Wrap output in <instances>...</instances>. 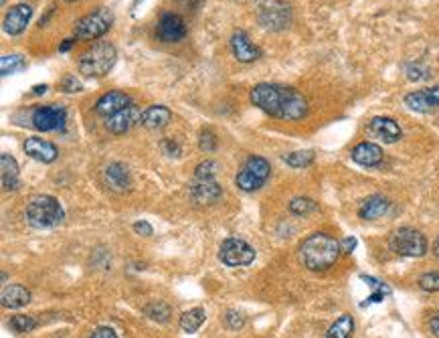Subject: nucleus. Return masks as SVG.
Segmentation results:
<instances>
[{
	"label": "nucleus",
	"mask_w": 439,
	"mask_h": 338,
	"mask_svg": "<svg viewBox=\"0 0 439 338\" xmlns=\"http://www.w3.org/2000/svg\"><path fill=\"white\" fill-rule=\"evenodd\" d=\"M249 97L255 108L277 120L298 122L308 114V99L294 87L275 85V83H259L251 90Z\"/></svg>",
	"instance_id": "nucleus-1"
},
{
	"label": "nucleus",
	"mask_w": 439,
	"mask_h": 338,
	"mask_svg": "<svg viewBox=\"0 0 439 338\" xmlns=\"http://www.w3.org/2000/svg\"><path fill=\"white\" fill-rule=\"evenodd\" d=\"M342 246L328 233H314L300 246V262L310 272H326L340 258Z\"/></svg>",
	"instance_id": "nucleus-2"
},
{
	"label": "nucleus",
	"mask_w": 439,
	"mask_h": 338,
	"mask_svg": "<svg viewBox=\"0 0 439 338\" xmlns=\"http://www.w3.org/2000/svg\"><path fill=\"white\" fill-rule=\"evenodd\" d=\"M25 219L35 229H53L63 223L65 211L61 203L51 195H37L27 203Z\"/></svg>",
	"instance_id": "nucleus-3"
},
{
	"label": "nucleus",
	"mask_w": 439,
	"mask_h": 338,
	"mask_svg": "<svg viewBox=\"0 0 439 338\" xmlns=\"http://www.w3.org/2000/svg\"><path fill=\"white\" fill-rule=\"evenodd\" d=\"M116 59H118L116 47L107 41H100L79 57L77 65H79V71L85 77H104L112 71Z\"/></svg>",
	"instance_id": "nucleus-4"
},
{
	"label": "nucleus",
	"mask_w": 439,
	"mask_h": 338,
	"mask_svg": "<svg viewBox=\"0 0 439 338\" xmlns=\"http://www.w3.org/2000/svg\"><path fill=\"white\" fill-rule=\"evenodd\" d=\"M219 164L215 160H205L195 169L193 185H191V195L198 205H212L223 197V191L219 183L215 181Z\"/></svg>",
	"instance_id": "nucleus-5"
},
{
	"label": "nucleus",
	"mask_w": 439,
	"mask_h": 338,
	"mask_svg": "<svg viewBox=\"0 0 439 338\" xmlns=\"http://www.w3.org/2000/svg\"><path fill=\"white\" fill-rule=\"evenodd\" d=\"M272 174V167L265 158L261 156H249L245 160V164L241 170L237 172V179H235V185L241 188L243 193H255L261 186L267 183Z\"/></svg>",
	"instance_id": "nucleus-6"
},
{
	"label": "nucleus",
	"mask_w": 439,
	"mask_h": 338,
	"mask_svg": "<svg viewBox=\"0 0 439 338\" xmlns=\"http://www.w3.org/2000/svg\"><path fill=\"white\" fill-rule=\"evenodd\" d=\"M114 25V13L109 8H97L95 13H90L83 18H79L73 27V35L79 41H95L104 37Z\"/></svg>",
	"instance_id": "nucleus-7"
},
{
	"label": "nucleus",
	"mask_w": 439,
	"mask_h": 338,
	"mask_svg": "<svg viewBox=\"0 0 439 338\" xmlns=\"http://www.w3.org/2000/svg\"><path fill=\"white\" fill-rule=\"evenodd\" d=\"M258 20L267 31H282L291 23V8L284 0H263L258 6Z\"/></svg>",
	"instance_id": "nucleus-8"
},
{
	"label": "nucleus",
	"mask_w": 439,
	"mask_h": 338,
	"mask_svg": "<svg viewBox=\"0 0 439 338\" xmlns=\"http://www.w3.org/2000/svg\"><path fill=\"white\" fill-rule=\"evenodd\" d=\"M391 249L405 258H423L427 253V239L421 231L401 227L391 235Z\"/></svg>",
	"instance_id": "nucleus-9"
},
{
	"label": "nucleus",
	"mask_w": 439,
	"mask_h": 338,
	"mask_svg": "<svg viewBox=\"0 0 439 338\" xmlns=\"http://www.w3.org/2000/svg\"><path fill=\"white\" fill-rule=\"evenodd\" d=\"M219 258L229 267H243V265H249L255 260V249L249 246L247 241H243V239L229 237L221 246Z\"/></svg>",
	"instance_id": "nucleus-10"
},
{
	"label": "nucleus",
	"mask_w": 439,
	"mask_h": 338,
	"mask_svg": "<svg viewBox=\"0 0 439 338\" xmlns=\"http://www.w3.org/2000/svg\"><path fill=\"white\" fill-rule=\"evenodd\" d=\"M65 122H67V109L57 104L39 106L30 116L32 128L41 132H59L65 128Z\"/></svg>",
	"instance_id": "nucleus-11"
},
{
	"label": "nucleus",
	"mask_w": 439,
	"mask_h": 338,
	"mask_svg": "<svg viewBox=\"0 0 439 338\" xmlns=\"http://www.w3.org/2000/svg\"><path fill=\"white\" fill-rule=\"evenodd\" d=\"M156 35L162 43H179L186 37L184 18L176 13H164L156 25Z\"/></svg>",
	"instance_id": "nucleus-12"
},
{
	"label": "nucleus",
	"mask_w": 439,
	"mask_h": 338,
	"mask_svg": "<svg viewBox=\"0 0 439 338\" xmlns=\"http://www.w3.org/2000/svg\"><path fill=\"white\" fill-rule=\"evenodd\" d=\"M366 132L373 136V138L380 140V142H385V144H395V142H399V140L403 138V130H401V126L395 122L393 118H373L368 126H366Z\"/></svg>",
	"instance_id": "nucleus-13"
},
{
	"label": "nucleus",
	"mask_w": 439,
	"mask_h": 338,
	"mask_svg": "<svg viewBox=\"0 0 439 338\" xmlns=\"http://www.w3.org/2000/svg\"><path fill=\"white\" fill-rule=\"evenodd\" d=\"M136 123H142V111H140L138 106L130 104L128 108H124L118 114L109 116L106 122V128L112 134H118L120 136V134L130 132Z\"/></svg>",
	"instance_id": "nucleus-14"
},
{
	"label": "nucleus",
	"mask_w": 439,
	"mask_h": 338,
	"mask_svg": "<svg viewBox=\"0 0 439 338\" xmlns=\"http://www.w3.org/2000/svg\"><path fill=\"white\" fill-rule=\"evenodd\" d=\"M23 150L29 154L32 160L43 162V164L55 162L57 156H59V150H57V146L53 142H49L45 138H37V136L25 140L23 142Z\"/></svg>",
	"instance_id": "nucleus-15"
},
{
	"label": "nucleus",
	"mask_w": 439,
	"mask_h": 338,
	"mask_svg": "<svg viewBox=\"0 0 439 338\" xmlns=\"http://www.w3.org/2000/svg\"><path fill=\"white\" fill-rule=\"evenodd\" d=\"M30 16H32V6L30 4H16L13 6L6 16H4V23H2V29L6 35L16 37L20 32H25L27 25H29Z\"/></svg>",
	"instance_id": "nucleus-16"
},
{
	"label": "nucleus",
	"mask_w": 439,
	"mask_h": 338,
	"mask_svg": "<svg viewBox=\"0 0 439 338\" xmlns=\"http://www.w3.org/2000/svg\"><path fill=\"white\" fill-rule=\"evenodd\" d=\"M405 106L413 111H431L439 108V83L433 87H425L419 92H411L405 95Z\"/></svg>",
	"instance_id": "nucleus-17"
},
{
	"label": "nucleus",
	"mask_w": 439,
	"mask_h": 338,
	"mask_svg": "<svg viewBox=\"0 0 439 338\" xmlns=\"http://www.w3.org/2000/svg\"><path fill=\"white\" fill-rule=\"evenodd\" d=\"M130 104H132V99H130L128 93L107 92L95 102V114L97 116H104V118H109V116L118 114L124 108H128Z\"/></svg>",
	"instance_id": "nucleus-18"
},
{
	"label": "nucleus",
	"mask_w": 439,
	"mask_h": 338,
	"mask_svg": "<svg viewBox=\"0 0 439 338\" xmlns=\"http://www.w3.org/2000/svg\"><path fill=\"white\" fill-rule=\"evenodd\" d=\"M104 181L116 193H128L132 188V174H130L128 167L121 164V162H112L104 170Z\"/></svg>",
	"instance_id": "nucleus-19"
},
{
	"label": "nucleus",
	"mask_w": 439,
	"mask_h": 338,
	"mask_svg": "<svg viewBox=\"0 0 439 338\" xmlns=\"http://www.w3.org/2000/svg\"><path fill=\"white\" fill-rule=\"evenodd\" d=\"M231 51L237 57V61L241 63H253L258 61L261 51L251 43V39L247 37V32L235 31L231 37Z\"/></svg>",
	"instance_id": "nucleus-20"
},
{
	"label": "nucleus",
	"mask_w": 439,
	"mask_h": 338,
	"mask_svg": "<svg viewBox=\"0 0 439 338\" xmlns=\"http://www.w3.org/2000/svg\"><path fill=\"white\" fill-rule=\"evenodd\" d=\"M350 156L361 167H379L383 160V148L375 142H361L352 148Z\"/></svg>",
	"instance_id": "nucleus-21"
},
{
	"label": "nucleus",
	"mask_w": 439,
	"mask_h": 338,
	"mask_svg": "<svg viewBox=\"0 0 439 338\" xmlns=\"http://www.w3.org/2000/svg\"><path fill=\"white\" fill-rule=\"evenodd\" d=\"M0 174L4 191H16L20 186V170L18 162L11 154H0Z\"/></svg>",
	"instance_id": "nucleus-22"
},
{
	"label": "nucleus",
	"mask_w": 439,
	"mask_h": 338,
	"mask_svg": "<svg viewBox=\"0 0 439 338\" xmlns=\"http://www.w3.org/2000/svg\"><path fill=\"white\" fill-rule=\"evenodd\" d=\"M389 207H391V203L387 197H383V195H373V197H368V199H364L361 203V207H359V215L361 219L364 221H375V219H379L383 217L387 211H389Z\"/></svg>",
	"instance_id": "nucleus-23"
},
{
	"label": "nucleus",
	"mask_w": 439,
	"mask_h": 338,
	"mask_svg": "<svg viewBox=\"0 0 439 338\" xmlns=\"http://www.w3.org/2000/svg\"><path fill=\"white\" fill-rule=\"evenodd\" d=\"M172 120V111L167 106H150L142 111V126L148 130H162Z\"/></svg>",
	"instance_id": "nucleus-24"
},
{
	"label": "nucleus",
	"mask_w": 439,
	"mask_h": 338,
	"mask_svg": "<svg viewBox=\"0 0 439 338\" xmlns=\"http://www.w3.org/2000/svg\"><path fill=\"white\" fill-rule=\"evenodd\" d=\"M30 302V292L25 288V286H18V284H13L8 288H4L2 294H0V304L4 308H23L27 306Z\"/></svg>",
	"instance_id": "nucleus-25"
},
{
	"label": "nucleus",
	"mask_w": 439,
	"mask_h": 338,
	"mask_svg": "<svg viewBox=\"0 0 439 338\" xmlns=\"http://www.w3.org/2000/svg\"><path fill=\"white\" fill-rule=\"evenodd\" d=\"M205 320H207V312L203 308H193V310H186L181 316V328L184 332L193 334L205 324Z\"/></svg>",
	"instance_id": "nucleus-26"
},
{
	"label": "nucleus",
	"mask_w": 439,
	"mask_h": 338,
	"mask_svg": "<svg viewBox=\"0 0 439 338\" xmlns=\"http://www.w3.org/2000/svg\"><path fill=\"white\" fill-rule=\"evenodd\" d=\"M354 332V318L350 314H342L336 322L328 328L326 338H350Z\"/></svg>",
	"instance_id": "nucleus-27"
},
{
	"label": "nucleus",
	"mask_w": 439,
	"mask_h": 338,
	"mask_svg": "<svg viewBox=\"0 0 439 338\" xmlns=\"http://www.w3.org/2000/svg\"><path fill=\"white\" fill-rule=\"evenodd\" d=\"M144 314H146L150 320H154V322H168L172 310H170V306H168L167 302L156 300V302H150V304L144 306Z\"/></svg>",
	"instance_id": "nucleus-28"
},
{
	"label": "nucleus",
	"mask_w": 439,
	"mask_h": 338,
	"mask_svg": "<svg viewBox=\"0 0 439 338\" xmlns=\"http://www.w3.org/2000/svg\"><path fill=\"white\" fill-rule=\"evenodd\" d=\"M314 158H316V154L312 150H298V152L284 154V162L291 169H306L314 162Z\"/></svg>",
	"instance_id": "nucleus-29"
},
{
	"label": "nucleus",
	"mask_w": 439,
	"mask_h": 338,
	"mask_svg": "<svg viewBox=\"0 0 439 338\" xmlns=\"http://www.w3.org/2000/svg\"><path fill=\"white\" fill-rule=\"evenodd\" d=\"M27 67V63H25V57L23 55H2V59H0V71H2V76H13L16 71H20V69H25Z\"/></svg>",
	"instance_id": "nucleus-30"
},
{
	"label": "nucleus",
	"mask_w": 439,
	"mask_h": 338,
	"mask_svg": "<svg viewBox=\"0 0 439 338\" xmlns=\"http://www.w3.org/2000/svg\"><path fill=\"white\" fill-rule=\"evenodd\" d=\"M8 326H11L15 332H18V334H27V332H32V330L39 326V322H37V318H35V316H29V314H18V316H13V318H11Z\"/></svg>",
	"instance_id": "nucleus-31"
},
{
	"label": "nucleus",
	"mask_w": 439,
	"mask_h": 338,
	"mask_svg": "<svg viewBox=\"0 0 439 338\" xmlns=\"http://www.w3.org/2000/svg\"><path fill=\"white\" fill-rule=\"evenodd\" d=\"M316 209H318L316 200L308 199V197H296V199L289 200V213H294V215L298 217L310 215V213H314Z\"/></svg>",
	"instance_id": "nucleus-32"
},
{
	"label": "nucleus",
	"mask_w": 439,
	"mask_h": 338,
	"mask_svg": "<svg viewBox=\"0 0 439 338\" xmlns=\"http://www.w3.org/2000/svg\"><path fill=\"white\" fill-rule=\"evenodd\" d=\"M217 144H219V140L215 136V132L212 130H203L200 132V136H198V148L203 150V152H215L217 150Z\"/></svg>",
	"instance_id": "nucleus-33"
},
{
	"label": "nucleus",
	"mask_w": 439,
	"mask_h": 338,
	"mask_svg": "<svg viewBox=\"0 0 439 338\" xmlns=\"http://www.w3.org/2000/svg\"><path fill=\"white\" fill-rule=\"evenodd\" d=\"M419 288L425 292H439V272H427L419 277Z\"/></svg>",
	"instance_id": "nucleus-34"
},
{
	"label": "nucleus",
	"mask_w": 439,
	"mask_h": 338,
	"mask_svg": "<svg viewBox=\"0 0 439 338\" xmlns=\"http://www.w3.org/2000/svg\"><path fill=\"white\" fill-rule=\"evenodd\" d=\"M223 320H225V326H227L229 330H239V328L245 326V316H243L241 312H237V310H227Z\"/></svg>",
	"instance_id": "nucleus-35"
},
{
	"label": "nucleus",
	"mask_w": 439,
	"mask_h": 338,
	"mask_svg": "<svg viewBox=\"0 0 439 338\" xmlns=\"http://www.w3.org/2000/svg\"><path fill=\"white\" fill-rule=\"evenodd\" d=\"M59 87L63 90V92H67V93H77V92H81V90H83L81 81L77 79V76H71V73L61 79Z\"/></svg>",
	"instance_id": "nucleus-36"
},
{
	"label": "nucleus",
	"mask_w": 439,
	"mask_h": 338,
	"mask_svg": "<svg viewBox=\"0 0 439 338\" xmlns=\"http://www.w3.org/2000/svg\"><path fill=\"white\" fill-rule=\"evenodd\" d=\"M427 76H429L427 69L421 67V65H409V67H407V77L413 79V81H415V79H423V77Z\"/></svg>",
	"instance_id": "nucleus-37"
},
{
	"label": "nucleus",
	"mask_w": 439,
	"mask_h": 338,
	"mask_svg": "<svg viewBox=\"0 0 439 338\" xmlns=\"http://www.w3.org/2000/svg\"><path fill=\"white\" fill-rule=\"evenodd\" d=\"M90 338H118V334L112 328H107V326H100V328H95L91 332Z\"/></svg>",
	"instance_id": "nucleus-38"
},
{
	"label": "nucleus",
	"mask_w": 439,
	"mask_h": 338,
	"mask_svg": "<svg viewBox=\"0 0 439 338\" xmlns=\"http://www.w3.org/2000/svg\"><path fill=\"white\" fill-rule=\"evenodd\" d=\"M162 150H164L168 156H181V146H179L174 140H164V142H162Z\"/></svg>",
	"instance_id": "nucleus-39"
},
{
	"label": "nucleus",
	"mask_w": 439,
	"mask_h": 338,
	"mask_svg": "<svg viewBox=\"0 0 439 338\" xmlns=\"http://www.w3.org/2000/svg\"><path fill=\"white\" fill-rule=\"evenodd\" d=\"M134 231H136L138 235H144V237H150L154 229H152V225L148 221H136L134 223Z\"/></svg>",
	"instance_id": "nucleus-40"
},
{
	"label": "nucleus",
	"mask_w": 439,
	"mask_h": 338,
	"mask_svg": "<svg viewBox=\"0 0 439 338\" xmlns=\"http://www.w3.org/2000/svg\"><path fill=\"white\" fill-rule=\"evenodd\" d=\"M340 246H342V251H344V253H352L354 247H356V239H354V237H347Z\"/></svg>",
	"instance_id": "nucleus-41"
},
{
	"label": "nucleus",
	"mask_w": 439,
	"mask_h": 338,
	"mask_svg": "<svg viewBox=\"0 0 439 338\" xmlns=\"http://www.w3.org/2000/svg\"><path fill=\"white\" fill-rule=\"evenodd\" d=\"M429 330L433 332V337L439 338V312L429 320Z\"/></svg>",
	"instance_id": "nucleus-42"
},
{
	"label": "nucleus",
	"mask_w": 439,
	"mask_h": 338,
	"mask_svg": "<svg viewBox=\"0 0 439 338\" xmlns=\"http://www.w3.org/2000/svg\"><path fill=\"white\" fill-rule=\"evenodd\" d=\"M73 43H76L73 39H65V43H63V45L59 47V51H61V53H65V51H69V49L73 47Z\"/></svg>",
	"instance_id": "nucleus-43"
},
{
	"label": "nucleus",
	"mask_w": 439,
	"mask_h": 338,
	"mask_svg": "<svg viewBox=\"0 0 439 338\" xmlns=\"http://www.w3.org/2000/svg\"><path fill=\"white\" fill-rule=\"evenodd\" d=\"M47 90H49L47 85H35V87H32V93H35V95H43V93H47Z\"/></svg>",
	"instance_id": "nucleus-44"
},
{
	"label": "nucleus",
	"mask_w": 439,
	"mask_h": 338,
	"mask_svg": "<svg viewBox=\"0 0 439 338\" xmlns=\"http://www.w3.org/2000/svg\"><path fill=\"white\" fill-rule=\"evenodd\" d=\"M433 253H435V258H439V237L435 239V243H433Z\"/></svg>",
	"instance_id": "nucleus-45"
},
{
	"label": "nucleus",
	"mask_w": 439,
	"mask_h": 338,
	"mask_svg": "<svg viewBox=\"0 0 439 338\" xmlns=\"http://www.w3.org/2000/svg\"><path fill=\"white\" fill-rule=\"evenodd\" d=\"M179 2H182V4H195L197 0H179Z\"/></svg>",
	"instance_id": "nucleus-46"
},
{
	"label": "nucleus",
	"mask_w": 439,
	"mask_h": 338,
	"mask_svg": "<svg viewBox=\"0 0 439 338\" xmlns=\"http://www.w3.org/2000/svg\"><path fill=\"white\" fill-rule=\"evenodd\" d=\"M67 2H77V0H67Z\"/></svg>",
	"instance_id": "nucleus-47"
}]
</instances>
